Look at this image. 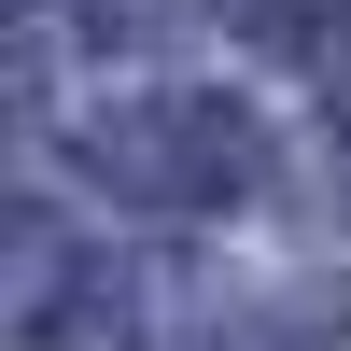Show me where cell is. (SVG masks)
<instances>
[{
    "label": "cell",
    "instance_id": "1",
    "mask_svg": "<svg viewBox=\"0 0 351 351\" xmlns=\"http://www.w3.org/2000/svg\"><path fill=\"white\" fill-rule=\"evenodd\" d=\"M99 183L155 197V211L239 197L253 183V112H225V99H127V112H99Z\"/></svg>",
    "mask_w": 351,
    "mask_h": 351
},
{
    "label": "cell",
    "instance_id": "2",
    "mask_svg": "<svg viewBox=\"0 0 351 351\" xmlns=\"http://www.w3.org/2000/svg\"><path fill=\"white\" fill-rule=\"evenodd\" d=\"M239 28L281 56H351V0H239Z\"/></svg>",
    "mask_w": 351,
    "mask_h": 351
},
{
    "label": "cell",
    "instance_id": "3",
    "mask_svg": "<svg viewBox=\"0 0 351 351\" xmlns=\"http://www.w3.org/2000/svg\"><path fill=\"white\" fill-rule=\"evenodd\" d=\"M295 351H351V337H295Z\"/></svg>",
    "mask_w": 351,
    "mask_h": 351
}]
</instances>
